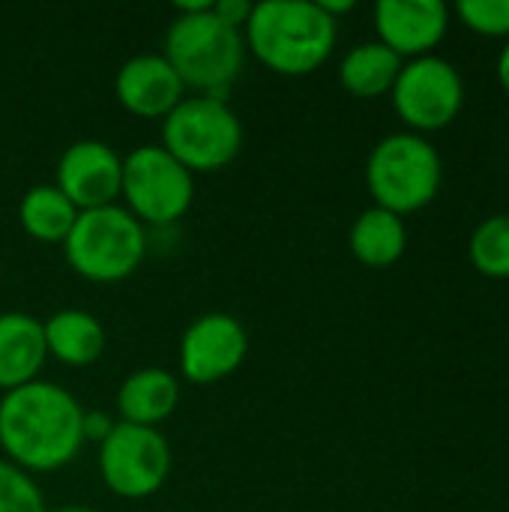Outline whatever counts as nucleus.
<instances>
[{"label":"nucleus","instance_id":"nucleus-1","mask_svg":"<svg viewBox=\"0 0 509 512\" xmlns=\"http://www.w3.org/2000/svg\"><path fill=\"white\" fill-rule=\"evenodd\" d=\"M81 402L48 381H30L0 396V450L27 474L66 468L84 447Z\"/></svg>","mask_w":509,"mask_h":512},{"label":"nucleus","instance_id":"nucleus-2","mask_svg":"<svg viewBox=\"0 0 509 512\" xmlns=\"http://www.w3.org/2000/svg\"><path fill=\"white\" fill-rule=\"evenodd\" d=\"M162 57L195 96L225 99L246 66V39L213 15V0L177 3Z\"/></svg>","mask_w":509,"mask_h":512},{"label":"nucleus","instance_id":"nucleus-3","mask_svg":"<svg viewBox=\"0 0 509 512\" xmlns=\"http://www.w3.org/2000/svg\"><path fill=\"white\" fill-rule=\"evenodd\" d=\"M339 24L315 0H264L243 30L252 51L276 75L300 78L321 69L336 48Z\"/></svg>","mask_w":509,"mask_h":512},{"label":"nucleus","instance_id":"nucleus-4","mask_svg":"<svg viewBox=\"0 0 509 512\" xmlns=\"http://www.w3.org/2000/svg\"><path fill=\"white\" fill-rule=\"evenodd\" d=\"M441 180V153L417 132H393L381 138L366 162V186L375 207L396 216L429 207L441 192Z\"/></svg>","mask_w":509,"mask_h":512},{"label":"nucleus","instance_id":"nucleus-5","mask_svg":"<svg viewBox=\"0 0 509 512\" xmlns=\"http://www.w3.org/2000/svg\"><path fill=\"white\" fill-rule=\"evenodd\" d=\"M66 264L87 282H123L147 255L144 225L120 204L78 213L63 240Z\"/></svg>","mask_w":509,"mask_h":512},{"label":"nucleus","instance_id":"nucleus-6","mask_svg":"<svg viewBox=\"0 0 509 512\" xmlns=\"http://www.w3.org/2000/svg\"><path fill=\"white\" fill-rule=\"evenodd\" d=\"M159 147L189 174H213L240 156L243 123L225 99L192 93L162 120Z\"/></svg>","mask_w":509,"mask_h":512},{"label":"nucleus","instance_id":"nucleus-7","mask_svg":"<svg viewBox=\"0 0 509 512\" xmlns=\"http://www.w3.org/2000/svg\"><path fill=\"white\" fill-rule=\"evenodd\" d=\"M120 195L141 225L162 228L189 213L195 201V174L159 144H144L123 159Z\"/></svg>","mask_w":509,"mask_h":512},{"label":"nucleus","instance_id":"nucleus-8","mask_svg":"<svg viewBox=\"0 0 509 512\" xmlns=\"http://www.w3.org/2000/svg\"><path fill=\"white\" fill-rule=\"evenodd\" d=\"M390 96L405 126L417 135H426L447 129L459 117L465 102V81L450 60L426 54L402 63Z\"/></svg>","mask_w":509,"mask_h":512},{"label":"nucleus","instance_id":"nucleus-9","mask_svg":"<svg viewBox=\"0 0 509 512\" xmlns=\"http://www.w3.org/2000/svg\"><path fill=\"white\" fill-rule=\"evenodd\" d=\"M99 474L117 498H150L171 474V447L156 429L114 423L111 435L99 444Z\"/></svg>","mask_w":509,"mask_h":512},{"label":"nucleus","instance_id":"nucleus-10","mask_svg":"<svg viewBox=\"0 0 509 512\" xmlns=\"http://www.w3.org/2000/svg\"><path fill=\"white\" fill-rule=\"evenodd\" d=\"M249 354V336L234 315L207 312L180 339V372L189 384H216L234 375Z\"/></svg>","mask_w":509,"mask_h":512},{"label":"nucleus","instance_id":"nucleus-11","mask_svg":"<svg viewBox=\"0 0 509 512\" xmlns=\"http://www.w3.org/2000/svg\"><path fill=\"white\" fill-rule=\"evenodd\" d=\"M78 213L108 207L123 189V159L105 141L84 138L63 150L54 183Z\"/></svg>","mask_w":509,"mask_h":512},{"label":"nucleus","instance_id":"nucleus-12","mask_svg":"<svg viewBox=\"0 0 509 512\" xmlns=\"http://www.w3.org/2000/svg\"><path fill=\"white\" fill-rule=\"evenodd\" d=\"M450 27V9L441 0H381L375 6L378 42L396 57H426L432 54Z\"/></svg>","mask_w":509,"mask_h":512},{"label":"nucleus","instance_id":"nucleus-13","mask_svg":"<svg viewBox=\"0 0 509 512\" xmlns=\"http://www.w3.org/2000/svg\"><path fill=\"white\" fill-rule=\"evenodd\" d=\"M114 96L135 117L165 120L186 99V87L162 54H135L117 69Z\"/></svg>","mask_w":509,"mask_h":512},{"label":"nucleus","instance_id":"nucleus-14","mask_svg":"<svg viewBox=\"0 0 509 512\" xmlns=\"http://www.w3.org/2000/svg\"><path fill=\"white\" fill-rule=\"evenodd\" d=\"M45 336L42 321L27 312H3L0 315V390H18L36 381L45 366Z\"/></svg>","mask_w":509,"mask_h":512},{"label":"nucleus","instance_id":"nucleus-15","mask_svg":"<svg viewBox=\"0 0 509 512\" xmlns=\"http://www.w3.org/2000/svg\"><path fill=\"white\" fill-rule=\"evenodd\" d=\"M180 402V384L168 369H138L117 390L120 423L156 429L162 420L174 414Z\"/></svg>","mask_w":509,"mask_h":512},{"label":"nucleus","instance_id":"nucleus-16","mask_svg":"<svg viewBox=\"0 0 509 512\" xmlns=\"http://www.w3.org/2000/svg\"><path fill=\"white\" fill-rule=\"evenodd\" d=\"M45 351L63 366H93L105 351V327L84 309H60L42 321Z\"/></svg>","mask_w":509,"mask_h":512},{"label":"nucleus","instance_id":"nucleus-17","mask_svg":"<svg viewBox=\"0 0 509 512\" xmlns=\"http://www.w3.org/2000/svg\"><path fill=\"white\" fill-rule=\"evenodd\" d=\"M348 246L351 255L372 270H387L393 264H399V258L408 249V228L405 219L381 210V207H369L363 210L348 234Z\"/></svg>","mask_w":509,"mask_h":512},{"label":"nucleus","instance_id":"nucleus-18","mask_svg":"<svg viewBox=\"0 0 509 512\" xmlns=\"http://www.w3.org/2000/svg\"><path fill=\"white\" fill-rule=\"evenodd\" d=\"M402 63L405 60L396 57L387 45L360 42L342 57L339 81L357 99H378L393 90V84L402 72Z\"/></svg>","mask_w":509,"mask_h":512},{"label":"nucleus","instance_id":"nucleus-19","mask_svg":"<svg viewBox=\"0 0 509 512\" xmlns=\"http://www.w3.org/2000/svg\"><path fill=\"white\" fill-rule=\"evenodd\" d=\"M75 219H78V210L51 183H39V186L27 189L21 204H18L21 228L39 243H60L63 246V240L69 237Z\"/></svg>","mask_w":509,"mask_h":512},{"label":"nucleus","instance_id":"nucleus-20","mask_svg":"<svg viewBox=\"0 0 509 512\" xmlns=\"http://www.w3.org/2000/svg\"><path fill=\"white\" fill-rule=\"evenodd\" d=\"M471 264L489 279H509V213L489 216L477 225L468 243Z\"/></svg>","mask_w":509,"mask_h":512},{"label":"nucleus","instance_id":"nucleus-21","mask_svg":"<svg viewBox=\"0 0 509 512\" xmlns=\"http://www.w3.org/2000/svg\"><path fill=\"white\" fill-rule=\"evenodd\" d=\"M0 512H48L33 477L0 459Z\"/></svg>","mask_w":509,"mask_h":512},{"label":"nucleus","instance_id":"nucleus-22","mask_svg":"<svg viewBox=\"0 0 509 512\" xmlns=\"http://www.w3.org/2000/svg\"><path fill=\"white\" fill-rule=\"evenodd\" d=\"M456 12L462 24L480 36H509V0H462Z\"/></svg>","mask_w":509,"mask_h":512},{"label":"nucleus","instance_id":"nucleus-23","mask_svg":"<svg viewBox=\"0 0 509 512\" xmlns=\"http://www.w3.org/2000/svg\"><path fill=\"white\" fill-rule=\"evenodd\" d=\"M213 15L219 21H225L228 27L243 33L249 24V15H252V3H246V0H213Z\"/></svg>","mask_w":509,"mask_h":512},{"label":"nucleus","instance_id":"nucleus-24","mask_svg":"<svg viewBox=\"0 0 509 512\" xmlns=\"http://www.w3.org/2000/svg\"><path fill=\"white\" fill-rule=\"evenodd\" d=\"M81 429H84V444H87V441L102 444V441L111 435L114 420H111L108 414H99V411H84V423H81Z\"/></svg>","mask_w":509,"mask_h":512},{"label":"nucleus","instance_id":"nucleus-25","mask_svg":"<svg viewBox=\"0 0 509 512\" xmlns=\"http://www.w3.org/2000/svg\"><path fill=\"white\" fill-rule=\"evenodd\" d=\"M318 6L336 21L339 15H345V12H351L354 9V0H318Z\"/></svg>","mask_w":509,"mask_h":512},{"label":"nucleus","instance_id":"nucleus-26","mask_svg":"<svg viewBox=\"0 0 509 512\" xmlns=\"http://www.w3.org/2000/svg\"><path fill=\"white\" fill-rule=\"evenodd\" d=\"M498 81H501L504 93H507V96H509V42H507V45H504L501 57H498Z\"/></svg>","mask_w":509,"mask_h":512},{"label":"nucleus","instance_id":"nucleus-27","mask_svg":"<svg viewBox=\"0 0 509 512\" xmlns=\"http://www.w3.org/2000/svg\"><path fill=\"white\" fill-rule=\"evenodd\" d=\"M51 512H99L93 510V507H81V504H66V507H57V510Z\"/></svg>","mask_w":509,"mask_h":512}]
</instances>
